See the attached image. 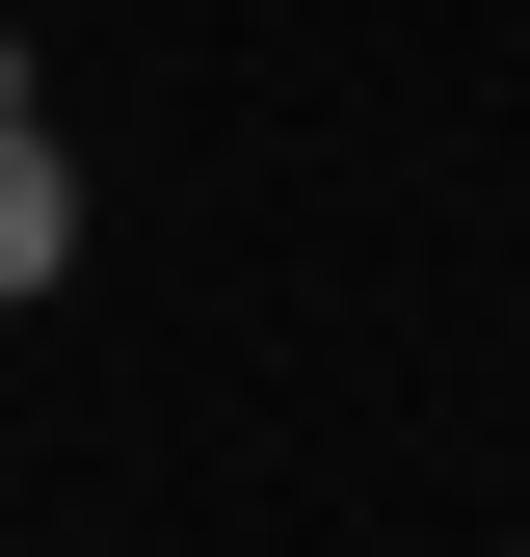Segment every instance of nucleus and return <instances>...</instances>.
Listing matches in <instances>:
<instances>
[{
    "instance_id": "f257e3e1",
    "label": "nucleus",
    "mask_w": 530,
    "mask_h": 557,
    "mask_svg": "<svg viewBox=\"0 0 530 557\" xmlns=\"http://www.w3.org/2000/svg\"><path fill=\"white\" fill-rule=\"evenodd\" d=\"M80 265V160H53V107H27V53H0V319Z\"/></svg>"
}]
</instances>
